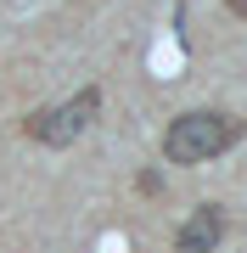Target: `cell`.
<instances>
[{"label":"cell","instance_id":"cell-4","mask_svg":"<svg viewBox=\"0 0 247 253\" xmlns=\"http://www.w3.org/2000/svg\"><path fill=\"white\" fill-rule=\"evenodd\" d=\"M141 191H146V197H157V191H163V174H157V169H146V174H141V180H135Z\"/></svg>","mask_w":247,"mask_h":253},{"label":"cell","instance_id":"cell-2","mask_svg":"<svg viewBox=\"0 0 247 253\" xmlns=\"http://www.w3.org/2000/svg\"><path fill=\"white\" fill-rule=\"evenodd\" d=\"M96 113H101V90H96V84H84V90H79L73 101H62V107L28 113V118H23V135L39 141V146H73L84 129L96 124Z\"/></svg>","mask_w":247,"mask_h":253},{"label":"cell","instance_id":"cell-1","mask_svg":"<svg viewBox=\"0 0 247 253\" xmlns=\"http://www.w3.org/2000/svg\"><path fill=\"white\" fill-rule=\"evenodd\" d=\"M242 141V124L230 113H213V107H197V113H180L174 124L163 129V158L169 163H208L230 152Z\"/></svg>","mask_w":247,"mask_h":253},{"label":"cell","instance_id":"cell-3","mask_svg":"<svg viewBox=\"0 0 247 253\" xmlns=\"http://www.w3.org/2000/svg\"><path fill=\"white\" fill-rule=\"evenodd\" d=\"M219 242H225V208L202 203V208H191V219L180 225V236H174V253H213Z\"/></svg>","mask_w":247,"mask_h":253},{"label":"cell","instance_id":"cell-5","mask_svg":"<svg viewBox=\"0 0 247 253\" xmlns=\"http://www.w3.org/2000/svg\"><path fill=\"white\" fill-rule=\"evenodd\" d=\"M230 11H236V17H247V0H230Z\"/></svg>","mask_w":247,"mask_h":253}]
</instances>
